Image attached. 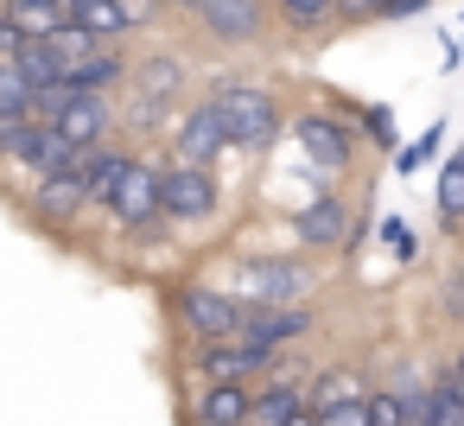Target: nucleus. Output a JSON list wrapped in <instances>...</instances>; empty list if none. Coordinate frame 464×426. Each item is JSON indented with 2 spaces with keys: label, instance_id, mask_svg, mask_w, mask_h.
<instances>
[{
  "label": "nucleus",
  "instance_id": "nucleus-31",
  "mask_svg": "<svg viewBox=\"0 0 464 426\" xmlns=\"http://www.w3.org/2000/svg\"><path fill=\"white\" fill-rule=\"evenodd\" d=\"M318 426H369V401H362V394L331 401V407H318Z\"/></svg>",
  "mask_w": 464,
  "mask_h": 426
},
{
  "label": "nucleus",
  "instance_id": "nucleus-29",
  "mask_svg": "<svg viewBox=\"0 0 464 426\" xmlns=\"http://www.w3.org/2000/svg\"><path fill=\"white\" fill-rule=\"evenodd\" d=\"M362 401H369V426H413V407H407V394L394 382H375Z\"/></svg>",
  "mask_w": 464,
  "mask_h": 426
},
{
  "label": "nucleus",
  "instance_id": "nucleus-5",
  "mask_svg": "<svg viewBox=\"0 0 464 426\" xmlns=\"http://www.w3.org/2000/svg\"><path fill=\"white\" fill-rule=\"evenodd\" d=\"M229 286L248 305H299L324 286V274H318V255L305 248H267V255H242Z\"/></svg>",
  "mask_w": 464,
  "mask_h": 426
},
{
  "label": "nucleus",
  "instance_id": "nucleus-18",
  "mask_svg": "<svg viewBox=\"0 0 464 426\" xmlns=\"http://www.w3.org/2000/svg\"><path fill=\"white\" fill-rule=\"evenodd\" d=\"M305 382L299 369H274L255 382V407H248V426H286L293 413H305Z\"/></svg>",
  "mask_w": 464,
  "mask_h": 426
},
{
  "label": "nucleus",
  "instance_id": "nucleus-3",
  "mask_svg": "<svg viewBox=\"0 0 464 426\" xmlns=\"http://www.w3.org/2000/svg\"><path fill=\"white\" fill-rule=\"evenodd\" d=\"M286 134H293L299 160H305L312 172H324L331 185H337V179H350V172H356V160H362V134H356V121H350V96H324V102L293 109Z\"/></svg>",
  "mask_w": 464,
  "mask_h": 426
},
{
  "label": "nucleus",
  "instance_id": "nucleus-14",
  "mask_svg": "<svg viewBox=\"0 0 464 426\" xmlns=\"http://www.w3.org/2000/svg\"><path fill=\"white\" fill-rule=\"evenodd\" d=\"M52 128L77 147H102V140H121V96H96V90H77L64 96V109L52 115Z\"/></svg>",
  "mask_w": 464,
  "mask_h": 426
},
{
  "label": "nucleus",
  "instance_id": "nucleus-30",
  "mask_svg": "<svg viewBox=\"0 0 464 426\" xmlns=\"http://www.w3.org/2000/svg\"><path fill=\"white\" fill-rule=\"evenodd\" d=\"M375 242H382L401 267H413V261H420V236H413V223H407V217H375Z\"/></svg>",
  "mask_w": 464,
  "mask_h": 426
},
{
  "label": "nucleus",
  "instance_id": "nucleus-13",
  "mask_svg": "<svg viewBox=\"0 0 464 426\" xmlns=\"http://www.w3.org/2000/svg\"><path fill=\"white\" fill-rule=\"evenodd\" d=\"M71 20L90 26L102 45H134V39H147L166 20V7H160V0H77Z\"/></svg>",
  "mask_w": 464,
  "mask_h": 426
},
{
  "label": "nucleus",
  "instance_id": "nucleus-23",
  "mask_svg": "<svg viewBox=\"0 0 464 426\" xmlns=\"http://www.w3.org/2000/svg\"><path fill=\"white\" fill-rule=\"evenodd\" d=\"M432 217H439L445 236L464 229V166H458L451 153L439 160V179H432Z\"/></svg>",
  "mask_w": 464,
  "mask_h": 426
},
{
  "label": "nucleus",
  "instance_id": "nucleus-15",
  "mask_svg": "<svg viewBox=\"0 0 464 426\" xmlns=\"http://www.w3.org/2000/svg\"><path fill=\"white\" fill-rule=\"evenodd\" d=\"M312 331H318V305L299 299V305H248L236 337H248V344H261V350H299Z\"/></svg>",
  "mask_w": 464,
  "mask_h": 426
},
{
  "label": "nucleus",
  "instance_id": "nucleus-19",
  "mask_svg": "<svg viewBox=\"0 0 464 426\" xmlns=\"http://www.w3.org/2000/svg\"><path fill=\"white\" fill-rule=\"evenodd\" d=\"M71 83L96 96H121L134 83V45H96L83 64H71Z\"/></svg>",
  "mask_w": 464,
  "mask_h": 426
},
{
  "label": "nucleus",
  "instance_id": "nucleus-42",
  "mask_svg": "<svg viewBox=\"0 0 464 426\" xmlns=\"http://www.w3.org/2000/svg\"><path fill=\"white\" fill-rule=\"evenodd\" d=\"M64 7H77V0H64Z\"/></svg>",
  "mask_w": 464,
  "mask_h": 426
},
{
  "label": "nucleus",
  "instance_id": "nucleus-1",
  "mask_svg": "<svg viewBox=\"0 0 464 426\" xmlns=\"http://www.w3.org/2000/svg\"><path fill=\"white\" fill-rule=\"evenodd\" d=\"M198 96H210V102H217V115H223V128H229L236 160H267V153L286 140L293 109H286V96H280L267 77H255V71H242V64H223V71L198 77Z\"/></svg>",
  "mask_w": 464,
  "mask_h": 426
},
{
  "label": "nucleus",
  "instance_id": "nucleus-10",
  "mask_svg": "<svg viewBox=\"0 0 464 426\" xmlns=\"http://www.w3.org/2000/svg\"><path fill=\"white\" fill-rule=\"evenodd\" d=\"M191 90H198V58L185 45H140L134 52V83L121 96H147V102L179 115L191 102Z\"/></svg>",
  "mask_w": 464,
  "mask_h": 426
},
{
  "label": "nucleus",
  "instance_id": "nucleus-9",
  "mask_svg": "<svg viewBox=\"0 0 464 426\" xmlns=\"http://www.w3.org/2000/svg\"><path fill=\"white\" fill-rule=\"evenodd\" d=\"M350 223H356V204H350L337 185H324V191H312L305 204L286 210L293 248H305V255H318V261H331V255L350 248Z\"/></svg>",
  "mask_w": 464,
  "mask_h": 426
},
{
  "label": "nucleus",
  "instance_id": "nucleus-39",
  "mask_svg": "<svg viewBox=\"0 0 464 426\" xmlns=\"http://www.w3.org/2000/svg\"><path fill=\"white\" fill-rule=\"evenodd\" d=\"M451 160H458V166H464V140H458V147H451Z\"/></svg>",
  "mask_w": 464,
  "mask_h": 426
},
{
  "label": "nucleus",
  "instance_id": "nucleus-12",
  "mask_svg": "<svg viewBox=\"0 0 464 426\" xmlns=\"http://www.w3.org/2000/svg\"><path fill=\"white\" fill-rule=\"evenodd\" d=\"M179 363L191 382H261L274 369V350H261L248 337H210V344H185Z\"/></svg>",
  "mask_w": 464,
  "mask_h": 426
},
{
  "label": "nucleus",
  "instance_id": "nucleus-32",
  "mask_svg": "<svg viewBox=\"0 0 464 426\" xmlns=\"http://www.w3.org/2000/svg\"><path fill=\"white\" fill-rule=\"evenodd\" d=\"M432 0H382L375 7V26H401V20H426Z\"/></svg>",
  "mask_w": 464,
  "mask_h": 426
},
{
  "label": "nucleus",
  "instance_id": "nucleus-17",
  "mask_svg": "<svg viewBox=\"0 0 464 426\" xmlns=\"http://www.w3.org/2000/svg\"><path fill=\"white\" fill-rule=\"evenodd\" d=\"M134 153H140L134 140H102V147H83V153H77V172H71V179L90 191V204H96V210L109 204V191L121 185V172H128V160H134Z\"/></svg>",
  "mask_w": 464,
  "mask_h": 426
},
{
  "label": "nucleus",
  "instance_id": "nucleus-16",
  "mask_svg": "<svg viewBox=\"0 0 464 426\" xmlns=\"http://www.w3.org/2000/svg\"><path fill=\"white\" fill-rule=\"evenodd\" d=\"M255 382H198L185 401V426H248Z\"/></svg>",
  "mask_w": 464,
  "mask_h": 426
},
{
  "label": "nucleus",
  "instance_id": "nucleus-20",
  "mask_svg": "<svg viewBox=\"0 0 464 426\" xmlns=\"http://www.w3.org/2000/svg\"><path fill=\"white\" fill-rule=\"evenodd\" d=\"M413 426H464V382H458L451 363L426 382V401L413 407Z\"/></svg>",
  "mask_w": 464,
  "mask_h": 426
},
{
  "label": "nucleus",
  "instance_id": "nucleus-22",
  "mask_svg": "<svg viewBox=\"0 0 464 426\" xmlns=\"http://www.w3.org/2000/svg\"><path fill=\"white\" fill-rule=\"evenodd\" d=\"M362 382H369V375H362L356 363H324V369H312V382H305V407L318 413V407H331V401H350V394H369Z\"/></svg>",
  "mask_w": 464,
  "mask_h": 426
},
{
  "label": "nucleus",
  "instance_id": "nucleus-35",
  "mask_svg": "<svg viewBox=\"0 0 464 426\" xmlns=\"http://www.w3.org/2000/svg\"><path fill=\"white\" fill-rule=\"evenodd\" d=\"M20 45H26V39H20V26H14V20H7V14H0V58H14V52H20Z\"/></svg>",
  "mask_w": 464,
  "mask_h": 426
},
{
  "label": "nucleus",
  "instance_id": "nucleus-41",
  "mask_svg": "<svg viewBox=\"0 0 464 426\" xmlns=\"http://www.w3.org/2000/svg\"><path fill=\"white\" fill-rule=\"evenodd\" d=\"M458 267H464V248H458Z\"/></svg>",
  "mask_w": 464,
  "mask_h": 426
},
{
  "label": "nucleus",
  "instance_id": "nucleus-2",
  "mask_svg": "<svg viewBox=\"0 0 464 426\" xmlns=\"http://www.w3.org/2000/svg\"><path fill=\"white\" fill-rule=\"evenodd\" d=\"M248 299L210 274H172L166 280V324L179 344H210V337H236L242 331Z\"/></svg>",
  "mask_w": 464,
  "mask_h": 426
},
{
  "label": "nucleus",
  "instance_id": "nucleus-34",
  "mask_svg": "<svg viewBox=\"0 0 464 426\" xmlns=\"http://www.w3.org/2000/svg\"><path fill=\"white\" fill-rule=\"evenodd\" d=\"M382 0H337V26H375Z\"/></svg>",
  "mask_w": 464,
  "mask_h": 426
},
{
  "label": "nucleus",
  "instance_id": "nucleus-26",
  "mask_svg": "<svg viewBox=\"0 0 464 426\" xmlns=\"http://www.w3.org/2000/svg\"><path fill=\"white\" fill-rule=\"evenodd\" d=\"M350 121H356V134L375 153H401V128H394V109L388 102H350Z\"/></svg>",
  "mask_w": 464,
  "mask_h": 426
},
{
  "label": "nucleus",
  "instance_id": "nucleus-27",
  "mask_svg": "<svg viewBox=\"0 0 464 426\" xmlns=\"http://www.w3.org/2000/svg\"><path fill=\"white\" fill-rule=\"evenodd\" d=\"M445 128H451V121H432V128H420V140H407V147L394 153V172H401V179L426 172V166H432V160L445 153Z\"/></svg>",
  "mask_w": 464,
  "mask_h": 426
},
{
  "label": "nucleus",
  "instance_id": "nucleus-25",
  "mask_svg": "<svg viewBox=\"0 0 464 426\" xmlns=\"http://www.w3.org/2000/svg\"><path fill=\"white\" fill-rule=\"evenodd\" d=\"M14 64H20V77H26L33 90H52V83H71V64L58 58V45H52V39H26V45L14 52Z\"/></svg>",
  "mask_w": 464,
  "mask_h": 426
},
{
  "label": "nucleus",
  "instance_id": "nucleus-37",
  "mask_svg": "<svg viewBox=\"0 0 464 426\" xmlns=\"http://www.w3.org/2000/svg\"><path fill=\"white\" fill-rule=\"evenodd\" d=\"M286 426H318V413H312V407H305V413H293V420H286Z\"/></svg>",
  "mask_w": 464,
  "mask_h": 426
},
{
  "label": "nucleus",
  "instance_id": "nucleus-40",
  "mask_svg": "<svg viewBox=\"0 0 464 426\" xmlns=\"http://www.w3.org/2000/svg\"><path fill=\"white\" fill-rule=\"evenodd\" d=\"M458 64H464V33H458Z\"/></svg>",
  "mask_w": 464,
  "mask_h": 426
},
{
  "label": "nucleus",
  "instance_id": "nucleus-8",
  "mask_svg": "<svg viewBox=\"0 0 464 426\" xmlns=\"http://www.w3.org/2000/svg\"><path fill=\"white\" fill-rule=\"evenodd\" d=\"M160 153H166V160L210 166V172H223V166L236 160V147H229V128H223V115H217V102H210V96H191V102L172 115V128H166Z\"/></svg>",
  "mask_w": 464,
  "mask_h": 426
},
{
  "label": "nucleus",
  "instance_id": "nucleus-21",
  "mask_svg": "<svg viewBox=\"0 0 464 426\" xmlns=\"http://www.w3.org/2000/svg\"><path fill=\"white\" fill-rule=\"evenodd\" d=\"M274 26L293 39H318L337 26V0H274Z\"/></svg>",
  "mask_w": 464,
  "mask_h": 426
},
{
  "label": "nucleus",
  "instance_id": "nucleus-24",
  "mask_svg": "<svg viewBox=\"0 0 464 426\" xmlns=\"http://www.w3.org/2000/svg\"><path fill=\"white\" fill-rule=\"evenodd\" d=\"M7 20L20 26V39H58L71 26V7H64V0H14Z\"/></svg>",
  "mask_w": 464,
  "mask_h": 426
},
{
  "label": "nucleus",
  "instance_id": "nucleus-33",
  "mask_svg": "<svg viewBox=\"0 0 464 426\" xmlns=\"http://www.w3.org/2000/svg\"><path fill=\"white\" fill-rule=\"evenodd\" d=\"M439 312H445L451 324H464V267H451V274L439 280Z\"/></svg>",
  "mask_w": 464,
  "mask_h": 426
},
{
  "label": "nucleus",
  "instance_id": "nucleus-38",
  "mask_svg": "<svg viewBox=\"0 0 464 426\" xmlns=\"http://www.w3.org/2000/svg\"><path fill=\"white\" fill-rule=\"evenodd\" d=\"M451 369H458V382H464V344H458V350H451Z\"/></svg>",
  "mask_w": 464,
  "mask_h": 426
},
{
  "label": "nucleus",
  "instance_id": "nucleus-6",
  "mask_svg": "<svg viewBox=\"0 0 464 426\" xmlns=\"http://www.w3.org/2000/svg\"><path fill=\"white\" fill-rule=\"evenodd\" d=\"M102 217L115 223V236L121 242H166L172 229H166V217H160V147H140L134 160H128V172H121V185L109 191V204H102Z\"/></svg>",
  "mask_w": 464,
  "mask_h": 426
},
{
  "label": "nucleus",
  "instance_id": "nucleus-11",
  "mask_svg": "<svg viewBox=\"0 0 464 426\" xmlns=\"http://www.w3.org/2000/svg\"><path fill=\"white\" fill-rule=\"evenodd\" d=\"M90 191L71 179V172H58V179H39L20 204H14V217L26 223V229H39V236H71V229H83L90 223Z\"/></svg>",
  "mask_w": 464,
  "mask_h": 426
},
{
  "label": "nucleus",
  "instance_id": "nucleus-43",
  "mask_svg": "<svg viewBox=\"0 0 464 426\" xmlns=\"http://www.w3.org/2000/svg\"><path fill=\"white\" fill-rule=\"evenodd\" d=\"M7 7H14V0H7Z\"/></svg>",
  "mask_w": 464,
  "mask_h": 426
},
{
  "label": "nucleus",
  "instance_id": "nucleus-36",
  "mask_svg": "<svg viewBox=\"0 0 464 426\" xmlns=\"http://www.w3.org/2000/svg\"><path fill=\"white\" fill-rule=\"evenodd\" d=\"M160 7H166V20H185V14H191V0H160Z\"/></svg>",
  "mask_w": 464,
  "mask_h": 426
},
{
  "label": "nucleus",
  "instance_id": "nucleus-7",
  "mask_svg": "<svg viewBox=\"0 0 464 426\" xmlns=\"http://www.w3.org/2000/svg\"><path fill=\"white\" fill-rule=\"evenodd\" d=\"M191 33L210 52H261L280 26H274V0H191Z\"/></svg>",
  "mask_w": 464,
  "mask_h": 426
},
{
  "label": "nucleus",
  "instance_id": "nucleus-4",
  "mask_svg": "<svg viewBox=\"0 0 464 426\" xmlns=\"http://www.w3.org/2000/svg\"><path fill=\"white\" fill-rule=\"evenodd\" d=\"M223 210H229L223 172L191 166V160H166V153H160V217H166V229H172V236L210 229Z\"/></svg>",
  "mask_w": 464,
  "mask_h": 426
},
{
  "label": "nucleus",
  "instance_id": "nucleus-28",
  "mask_svg": "<svg viewBox=\"0 0 464 426\" xmlns=\"http://www.w3.org/2000/svg\"><path fill=\"white\" fill-rule=\"evenodd\" d=\"M33 115V83L20 77L14 58H0V121H26Z\"/></svg>",
  "mask_w": 464,
  "mask_h": 426
}]
</instances>
